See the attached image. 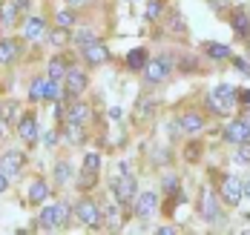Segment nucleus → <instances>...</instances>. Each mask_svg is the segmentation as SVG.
<instances>
[{"mask_svg":"<svg viewBox=\"0 0 250 235\" xmlns=\"http://www.w3.org/2000/svg\"><path fill=\"white\" fill-rule=\"evenodd\" d=\"M29 98L38 104V101H61L63 98V89L58 86V80L52 78H35L32 80V86H29Z\"/></svg>","mask_w":250,"mask_h":235,"instance_id":"1","label":"nucleus"},{"mask_svg":"<svg viewBox=\"0 0 250 235\" xmlns=\"http://www.w3.org/2000/svg\"><path fill=\"white\" fill-rule=\"evenodd\" d=\"M158 207V195L155 192H141L138 198H135V212L141 215V218H150L152 212Z\"/></svg>","mask_w":250,"mask_h":235,"instance_id":"10","label":"nucleus"},{"mask_svg":"<svg viewBox=\"0 0 250 235\" xmlns=\"http://www.w3.org/2000/svg\"><path fill=\"white\" fill-rule=\"evenodd\" d=\"M236 98H239V89H236V86H230V83H222V86H216V89L207 95V104L213 106L219 115H225L227 109L236 104Z\"/></svg>","mask_w":250,"mask_h":235,"instance_id":"2","label":"nucleus"},{"mask_svg":"<svg viewBox=\"0 0 250 235\" xmlns=\"http://www.w3.org/2000/svg\"><path fill=\"white\" fill-rule=\"evenodd\" d=\"M66 121H72V124H86L89 121V106L86 104H75L72 109H69V115H66Z\"/></svg>","mask_w":250,"mask_h":235,"instance_id":"19","label":"nucleus"},{"mask_svg":"<svg viewBox=\"0 0 250 235\" xmlns=\"http://www.w3.org/2000/svg\"><path fill=\"white\" fill-rule=\"evenodd\" d=\"M126 66L129 69H144L147 66V52L144 49H132V52L126 54Z\"/></svg>","mask_w":250,"mask_h":235,"instance_id":"22","label":"nucleus"},{"mask_svg":"<svg viewBox=\"0 0 250 235\" xmlns=\"http://www.w3.org/2000/svg\"><path fill=\"white\" fill-rule=\"evenodd\" d=\"M83 169H86V172H98V169H101V155H98V152L83 155Z\"/></svg>","mask_w":250,"mask_h":235,"instance_id":"27","label":"nucleus"},{"mask_svg":"<svg viewBox=\"0 0 250 235\" xmlns=\"http://www.w3.org/2000/svg\"><path fill=\"white\" fill-rule=\"evenodd\" d=\"M46 198H49V183H43V181L29 183V201H32V204H43Z\"/></svg>","mask_w":250,"mask_h":235,"instance_id":"17","label":"nucleus"},{"mask_svg":"<svg viewBox=\"0 0 250 235\" xmlns=\"http://www.w3.org/2000/svg\"><path fill=\"white\" fill-rule=\"evenodd\" d=\"M233 29H236V35H242V37L250 35V18L245 12H236V15H233Z\"/></svg>","mask_w":250,"mask_h":235,"instance_id":"21","label":"nucleus"},{"mask_svg":"<svg viewBox=\"0 0 250 235\" xmlns=\"http://www.w3.org/2000/svg\"><path fill=\"white\" fill-rule=\"evenodd\" d=\"M55 23L61 29H69V26H75V15L69 12V9H61L58 15H55Z\"/></svg>","mask_w":250,"mask_h":235,"instance_id":"26","label":"nucleus"},{"mask_svg":"<svg viewBox=\"0 0 250 235\" xmlns=\"http://www.w3.org/2000/svg\"><path fill=\"white\" fill-rule=\"evenodd\" d=\"M225 138L227 144H245V141H250V121H245V118H239V121H230L225 129Z\"/></svg>","mask_w":250,"mask_h":235,"instance_id":"4","label":"nucleus"},{"mask_svg":"<svg viewBox=\"0 0 250 235\" xmlns=\"http://www.w3.org/2000/svg\"><path fill=\"white\" fill-rule=\"evenodd\" d=\"M242 195H245V189H242V181H239L236 175H227L225 181H222V198L227 201V207H239Z\"/></svg>","mask_w":250,"mask_h":235,"instance_id":"5","label":"nucleus"},{"mask_svg":"<svg viewBox=\"0 0 250 235\" xmlns=\"http://www.w3.org/2000/svg\"><path fill=\"white\" fill-rule=\"evenodd\" d=\"M164 189H167V192H178V181H175V178H167V181H164Z\"/></svg>","mask_w":250,"mask_h":235,"instance_id":"36","label":"nucleus"},{"mask_svg":"<svg viewBox=\"0 0 250 235\" xmlns=\"http://www.w3.org/2000/svg\"><path fill=\"white\" fill-rule=\"evenodd\" d=\"M207 54L216 57V60H225V57H230V46L227 43H210L207 46Z\"/></svg>","mask_w":250,"mask_h":235,"instance_id":"25","label":"nucleus"},{"mask_svg":"<svg viewBox=\"0 0 250 235\" xmlns=\"http://www.w3.org/2000/svg\"><path fill=\"white\" fill-rule=\"evenodd\" d=\"M181 129L187 132V135H196V132L204 129V118H201L199 112H187V115L181 118Z\"/></svg>","mask_w":250,"mask_h":235,"instance_id":"16","label":"nucleus"},{"mask_svg":"<svg viewBox=\"0 0 250 235\" xmlns=\"http://www.w3.org/2000/svg\"><path fill=\"white\" fill-rule=\"evenodd\" d=\"M18 15H21L18 3H3V6H0V23H3V26H15Z\"/></svg>","mask_w":250,"mask_h":235,"instance_id":"18","label":"nucleus"},{"mask_svg":"<svg viewBox=\"0 0 250 235\" xmlns=\"http://www.w3.org/2000/svg\"><path fill=\"white\" fill-rule=\"evenodd\" d=\"M92 40H98L89 29H78V35H75V43L78 46H86V43H92Z\"/></svg>","mask_w":250,"mask_h":235,"instance_id":"29","label":"nucleus"},{"mask_svg":"<svg viewBox=\"0 0 250 235\" xmlns=\"http://www.w3.org/2000/svg\"><path fill=\"white\" fill-rule=\"evenodd\" d=\"M18 118V104H6L3 106V121H15Z\"/></svg>","mask_w":250,"mask_h":235,"instance_id":"32","label":"nucleus"},{"mask_svg":"<svg viewBox=\"0 0 250 235\" xmlns=\"http://www.w3.org/2000/svg\"><path fill=\"white\" fill-rule=\"evenodd\" d=\"M236 161H239V163H250V146H248V141H245V144H239Z\"/></svg>","mask_w":250,"mask_h":235,"instance_id":"30","label":"nucleus"},{"mask_svg":"<svg viewBox=\"0 0 250 235\" xmlns=\"http://www.w3.org/2000/svg\"><path fill=\"white\" fill-rule=\"evenodd\" d=\"M112 189H115V198H118L121 204H129V201L135 198V189H138V181H135L132 175H124V178L112 181Z\"/></svg>","mask_w":250,"mask_h":235,"instance_id":"7","label":"nucleus"},{"mask_svg":"<svg viewBox=\"0 0 250 235\" xmlns=\"http://www.w3.org/2000/svg\"><path fill=\"white\" fill-rule=\"evenodd\" d=\"M83 60H86L89 66H101V63L109 60V49H106L101 40H92V43L83 46Z\"/></svg>","mask_w":250,"mask_h":235,"instance_id":"8","label":"nucleus"},{"mask_svg":"<svg viewBox=\"0 0 250 235\" xmlns=\"http://www.w3.org/2000/svg\"><path fill=\"white\" fill-rule=\"evenodd\" d=\"M144 75L150 83H161V80L170 75V57H158V60H152L144 66Z\"/></svg>","mask_w":250,"mask_h":235,"instance_id":"9","label":"nucleus"},{"mask_svg":"<svg viewBox=\"0 0 250 235\" xmlns=\"http://www.w3.org/2000/svg\"><path fill=\"white\" fill-rule=\"evenodd\" d=\"M21 166H23V155H21V152H6L3 161H0V169H3L6 175H18Z\"/></svg>","mask_w":250,"mask_h":235,"instance_id":"15","label":"nucleus"},{"mask_svg":"<svg viewBox=\"0 0 250 235\" xmlns=\"http://www.w3.org/2000/svg\"><path fill=\"white\" fill-rule=\"evenodd\" d=\"M242 189H245V195H248V198H250V178H248V181H245V183H242Z\"/></svg>","mask_w":250,"mask_h":235,"instance_id":"39","label":"nucleus"},{"mask_svg":"<svg viewBox=\"0 0 250 235\" xmlns=\"http://www.w3.org/2000/svg\"><path fill=\"white\" fill-rule=\"evenodd\" d=\"M49 40L55 43V46H63V40H66V29H61V26H58V29H55V32L49 35Z\"/></svg>","mask_w":250,"mask_h":235,"instance_id":"31","label":"nucleus"},{"mask_svg":"<svg viewBox=\"0 0 250 235\" xmlns=\"http://www.w3.org/2000/svg\"><path fill=\"white\" fill-rule=\"evenodd\" d=\"M158 233H161V235H173L175 230H173V227H158Z\"/></svg>","mask_w":250,"mask_h":235,"instance_id":"37","label":"nucleus"},{"mask_svg":"<svg viewBox=\"0 0 250 235\" xmlns=\"http://www.w3.org/2000/svg\"><path fill=\"white\" fill-rule=\"evenodd\" d=\"M69 6H81V3H86V0H66Z\"/></svg>","mask_w":250,"mask_h":235,"instance_id":"40","label":"nucleus"},{"mask_svg":"<svg viewBox=\"0 0 250 235\" xmlns=\"http://www.w3.org/2000/svg\"><path fill=\"white\" fill-rule=\"evenodd\" d=\"M63 80H66V92H69V95H81V92L86 89V75H83L81 69H69Z\"/></svg>","mask_w":250,"mask_h":235,"instance_id":"13","label":"nucleus"},{"mask_svg":"<svg viewBox=\"0 0 250 235\" xmlns=\"http://www.w3.org/2000/svg\"><path fill=\"white\" fill-rule=\"evenodd\" d=\"M201 215H204V221H219V204L210 189L201 192Z\"/></svg>","mask_w":250,"mask_h":235,"instance_id":"11","label":"nucleus"},{"mask_svg":"<svg viewBox=\"0 0 250 235\" xmlns=\"http://www.w3.org/2000/svg\"><path fill=\"white\" fill-rule=\"evenodd\" d=\"M66 72H69V69H66V63H63L61 57H52L49 60V78L52 80H63L66 78Z\"/></svg>","mask_w":250,"mask_h":235,"instance_id":"23","label":"nucleus"},{"mask_svg":"<svg viewBox=\"0 0 250 235\" xmlns=\"http://www.w3.org/2000/svg\"><path fill=\"white\" fill-rule=\"evenodd\" d=\"M236 69H239L242 75H250V66H248V60H242V57H236Z\"/></svg>","mask_w":250,"mask_h":235,"instance_id":"34","label":"nucleus"},{"mask_svg":"<svg viewBox=\"0 0 250 235\" xmlns=\"http://www.w3.org/2000/svg\"><path fill=\"white\" fill-rule=\"evenodd\" d=\"M69 221V207L66 204H52L41 212V224H43V230H58V227H63Z\"/></svg>","mask_w":250,"mask_h":235,"instance_id":"3","label":"nucleus"},{"mask_svg":"<svg viewBox=\"0 0 250 235\" xmlns=\"http://www.w3.org/2000/svg\"><path fill=\"white\" fill-rule=\"evenodd\" d=\"M18 57V43L15 40H0V63H12Z\"/></svg>","mask_w":250,"mask_h":235,"instance_id":"20","label":"nucleus"},{"mask_svg":"<svg viewBox=\"0 0 250 235\" xmlns=\"http://www.w3.org/2000/svg\"><path fill=\"white\" fill-rule=\"evenodd\" d=\"M242 101H245V104H250V92H242Z\"/></svg>","mask_w":250,"mask_h":235,"instance_id":"41","label":"nucleus"},{"mask_svg":"<svg viewBox=\"0 0 250 235\" xmlns=\"http://www.w3.org/2000/svg\"><path fill=\"white\" fill-rule=\"evenodd\" d=\"M75 215H78V221L86 224V227H101V209L92 201H81L75 207Z\"/></svg>","mask_w":250,"mask_h":235,"instance_id":"6","label":"nucleus"},{"mask_svg":"<svg viewBox=\"0 0 250 235\" xmlns=\"http://www.w3.org/2000/svg\"><path fill=\"white\" fill-rule=\"evenodd\" d=\"M3 132H6V124H0V138H3Z\"/></svg>","mask_w":250,"mask_h":235,"instance_id":"42","label":"nucleus"},{"mask_svg":"<svg viewBox=\"0 0 250 235\" xmlns=\"http://www.w3.org/2000/svg\"><path fill=\"white\" fill-rule=\"evenodd\" d=\"M158 15H161V3H155V0H152L150 6H147V20H155Z\"/></svg>","mask_w":250,"mask_h":235,"instance_id":"33","label":"nucleus"},{"mask_svg":"<svg viewBox=\"0 0 250 235\" xmlns=\"http://www.w3.org/2000/svg\"><path fill=\"white\" fill-rule=\"evenodd\" d=\"M6 189H9V175H6V172L0 169V195H3Z\"/></svg>","mask_w":250,"mask_h":235,"instance_id":"35","label":"nucleus"},{"mask_svg":"<svg viewBox=\"0 0 250 235\" xmlns=\"http://www.w3.org/2000/svg\"><path fill=\"white\" fill-rule=\"evenodd\" d=\"M18 135H21L23 141H35V138H38V121H35V115H23V118L18 121Z\"/></svg>","mask_w":250,"mask_h":235,"instance_id":"14","label":"nucleus"},{"mask_svg":"<svg viewBox=\"0 0 250 235\" xmlns=\"http://www.w3.org/2000/svg\"><path fill=\"white\" fill-rule=\"evenodd\" d=\"M210 3H213V9H225L227 0H210Z\"/></svg>","mask_w":250,"mask_h":235,"instance_id":"38","label":"nucleus"},{"mask_svg":"<svg viewBox=\"0 0 250 235\" xmlns=\"http://www.w3.org/2000/svg\"><path fill=\"white\" fill-rule=\"evenodd\" d=\"M55 181H58V183L72 181V166H69V161H61V163H55Z\"/></svg>","mask_w":250,"mask_h":235,"instance_id":"24","label":"nucleus"},{"mask_svg":"<svg viewBox=\"0 0 250 235\" xmlns=\"http://www.w3.org/2000/svg\"><path fill=\"white\" fill-rule=\"evenodd\" d=\"M43 35H46L43 18H26V23H23V37L26 40H41Z\"/></svg>","mask_w":250,"mask_h":235,"instance_id":"12","label":"nucleus"},{"mask_svg":"<svg viewBox=\"0 0 250 235\" xmlns=\"http://www.w3.org/2000/svg\"><path fill=\"white\" fill-rule=\"evenodd\" d=\"M66 138H69V144H81V124H72V121H66Z\"/></svg>","mask_w":250,"mask_h":235,"instance_id":"28","label":"nucleus"}]
</instances>
